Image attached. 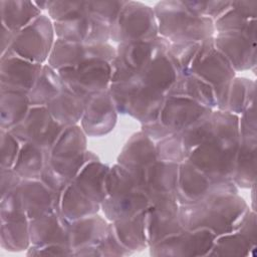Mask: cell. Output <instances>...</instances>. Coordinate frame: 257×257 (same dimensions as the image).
Segmentation results:
<instances>
[{
  "instance_id": "cell-1",
  "label": "cell",
  "mask_w": 257,
  "mask_h": 257,
  "mask_svg": "<svg viewBox=\"0 0 257 257\" xmlns=\"http://www.w3.org/2000/svg\"><path fill=\"white\" fill-rule=\"evenodd\" d=\"M248 209V204L238 193H228L180 205L179 217L184 229H207L219 236L234 231Z\"/></svg>"
},
{
  "instance_id": "cell-2",
  "label": "cell",
  "mask_w": 257,
  "mask_h": 257,
  "mask_svg": "<svg viewBox=\"0 0 257 257\" xmlns=\"http://www.w3.org/2000/svg\"><path fill=\"white\" fill-rule=\"evenodd\" d=\"M153 9L159 36L170 43L202 42L216 33L213 20L196 14L183 1H160Z\"/></svg>"
},
{
  "instance_id": "cell-3",
  "label": "cell",
  "mask_w": 257,
  "mask_h": 257,
  "mask_svg": "<svg viewBox=\"0 0 257 257\" xmlns=\"http://www.w3.org/2000/svg\"><path fill=\"white\" fill-rule=\"evenodd\" d=\"M108 91L116 110L127 114L142 124L159 118L166 95L150 89L138 79L110 82Z\"/></svg>"
},
{
  "instance_id": "cell-4",
  "label": "cell",
  "mask_w": 257,
  "mask_h": 257,
  "mask_svg": "<svg viewBox=\"0 0 257 257\" xmlns=\"http://www.w3.org/2000/svg\"><path fill=\"white\" fill-rule=\"evenodd\" d=\"M99 160L87 151V136L79 124L66 126L47 152L46 163L69 183L89 161Z\"/></svg>"
},
{
  "instance_id": "cell-5",
  "label": "cell",
  "mask_w": 257,
  "mask_h": 257,
  "mask_svg": "<svg viewBox=\"0 0 257 257\" xmlns=\"http://www.w3.org/2000/svg\"><path fill=\"white\" fill-rule=\"evenodd\" d=\"M187 74H194L211 85L216 95L217 109L225 110L228 91L236 71L216 49L214 37L201 42Z\"/></svg>"
},
{
  "instance_id": "cell-6",
  "label": "cell",
  "mask_w": 257,
  "mask_h": 257,
  "mask_svg": "<svg viewBox=\"0 0 257 257\" xmlns=\"http://www.w3.org/2000/svg\"><path fill=\"white\" fill-rule=\"evenodd\" d=\"M159 36L154 9L140 1H125L110 25V39L116 44L151 41Z\"/></svg>"
},
{
  "instance_id": "cell-7",
  "label": "cell",
  "mask_w": 257,
  "mask_h": 257,
  "mask_svg": "<svg viewBox=\"0 0 257 257\" xmlns=\"http://www.w3.org/2000/svg\"><path fill=\"white\" fill-rule=\"evenodd\" d=\"M170 42L158 36L151 41L117 44L115 54L110 62L111 82L138 79L141 72L162 51H167Z\"/></svg>"
},
{
  "instance_id": "cell-8",
  "label": "cell",
  "mask_w": 257,
  "mask_h": 257,
  "mask_svg": "<svg viewBox=\"0 0 257 257\" xmlns=\"http://www.w3.org/2000/svg\"><path fill=\"white\" fill-rule=\"evenodd\" d=\"M55 40L53 21L47 14L42 13L29 25L16 32L13 42L6 52L14 53L34 63L45 64Z\"/></svg>"
},
{
  "instance_id": "cell-9",
  "label": "cell",
  "mask_w": 257,
  "mask_h": 257,
  "mask_svg": "<svg viewBox=\"0 0 257 257\" xmlns=\"http://www.w3.org/2000/svg\"><path fill=\"white\" fill-rule=\"evenodd\" d=\"M228 193H238V187L232 179H212L188 160L180 164L176 188V196L180 205L193 204Z\"/></svg>"
},
{
  "instance_id": "cell-10",
  "label": "cell",
  "mask_w": 257,
  "mask_h": 257,
  "mask_svg": "<svg viewBox=\"0 0 257 257\" xmlns=\"http://www.w3.org/2000/svg\"><path fill=\"white\" fill-rule=\"evenodd\" d=\"M238 145L212 136L195 148L187 160L212 179H232Z\"/></svg>"
},
{
  "instance_id": "cell-11",
  "label": "cell",
  "mask_w": 257,
  "mask_h": 257,
  "mask_svg": "<svg viewBox=\"0 0 257 257\" xmlns=\"http://www.w3.org/2000/svg\"><path fill=\"white\" fill-rule=\"evenodd\" d=\"M57 71L64 86L86 102L93 95L107 90L111 82V66L104 60H88Z\"/></svg>"
},
{
  "instance_id": "cell-12",
  "label": "cell",
  "mask_w": 257,
  "mask_h": 257,
  "mask_svg": "<svg viewBox=\"0 0 257 257\" xmlns=\"http://www.w3.org/2000/svg\"><path fill=\"white\" fill-rule=\"evenodd\" d=\"M150 206L146 211L149 248L184 230L179 217L180 204L176 193L147 195Z\"/></svg>"
},
{
  "instance_id": "cell-13",
  "label": "cell",
  "mask_w": 257,
  "mask_h": 257,
  "mask_svg": "<svg viewBox=\"0 0 257 257\" xmlns=\"http://www.w3.org/2000/svg\"><path fill=\"white\" fill-rule=\"evenodd\" d=\"M64 128L51 116L46 106H30L24 119L10 132L21 145L30 143L48 152Z\"/></svg>"
},
{
  "instance_id": "cell-14",
  "label": "cell",
  "mask_w": 257,
  "mask_h": 257,
  "mask_svg": "<svg viewBox=\"0 0 257 257\" xmlns=\"http://www.w3.org/2000/svg\"><path fill=\"white\" fill-rule=\"evenodd\" d=\"M216 237L207 229H184L150 247V254L156 257L207 256Z\"/></svg>"
},
{
  "instance_id": "cell-15",
  "label": "cell",
  "mask_w": 257,
  "mask_h": 257,
  "mask_svg": "<svg viewBox=\"0 0 257 257\" xmlns=\"http://www.w3.org/2000/svg\"><path fill=\"white\" fill-rule=\"evenodd\" d=\"M115 54V47L110 43H78L56 38L52 51L47 60L55 70L72 67L88 60H104L111 62Z\"/></svg>"
},
{
  "instance_id": "cell-16",
  "label": "cell",
  "mask_w": 257,
  "mask_h": 257,
  "mask_svg": "<svg viewBox=\"0 0 257 257\" xmlns=\"http://www.w3.org/2000/svg\"><path fill=\"white\" fill-rule=\"evenodd\" d=\"M43 64L28 61L14 53L0 57V91L28 94L35 84Z\"/></svg>"
},
{
  "instance_id": "cell-17",
  "label": "cell",
  "mask_w": 257,
  "mask_h": 257,
  "mask_svg": "<svg viewBox=\"0 0 257 257\" xmlns=\"http://www.w3.org/2000/svg\"><path fill=\"white\" fill-rule=\"evenodd\" d=\"M214 44L235 71L256 67V38L242 32H220L215 33Z\"/></svg>"
},
{
  "instance_id": "cell-18",
  "label": "cell",
  "mask_w": 257,
  "mask_h": 257,
  "mask_svg": "<svg viewBox=\"0 0 257 257\" xmlns=\"http://www.w3.org/2000/svg\"><path fill=\"white\" fill-rule=\"evenodd\" d=\"M117 114L118 112L107 89L87 100L79 125L87 137H102L112 132L116 124Z\"/></svg>"
},
{
  "instance_id": "cell-19",
  "label": "cell",
  "mask_w": 257,
  "mask_h": 257,
  "mask_svg": "<svg viewBox=\"0 0 257 257\" xmlns=\"http://www.w3.org/2000/svg\"><path fill=\"white\" fill-rule=\"evenodd\" d=\"M53 24L56 38L65 41L94 44L106 43L110 39V25L90 14Z\"/></svg>"
},
{
  "instance_id": "cell-20",
  "label": "cell",
  "mask_w": 257,
  "mask_h": 257,
  "mask_svg": "<svg viewBox=\"0 0 257 257\" xmlns=\"http://www.w3.org/2000/svg\"><path fill=\"white\" fill-rule=\"evenodd\" d=\"M212 110L189 98L166 96L159 120L175 134L207 116Z\"/></svg>"
},
{
  "instance_id": "cell-21",
  "label": "cell",
  "mask_w": 257,
  "mask_h": 257,
  "mask_svg": "<svg viewBox=\"0 0 257 257\" xmlns=\"http://www.w3.org/2000/svg\"><path fill=\"white\" fill-rule=\"evenodd\" d=\"M18 189L29 220L59 211L61 193L51 190L41 180L22 179Z\"/></svg>"
},
{
  "instance_id": "cell-22",
  "label": "cell",
  "mask_w": 257,
  "mask_h": 257,
  "mask_svg": "<svg viewBox=\"0 0 257 257\" xmlns=\"http://www.w3.org/2000/svg\"><path fill=\"white\" fill-rule=\"evenodd\" d=\"M70 221L65 219L60 211H54L29 220L31 245L44 246L59 244L68 246Z\"/></svg>"
},
{
  "instance_id": "cell-23",
  "label": "cell",
  "mask_w": 257,
  "mask_h": 257,
  "mask_svg": "<svg viewBox=\"0 0 257 257\" xmlns=\"http://www.w3.org/2000/svg\"><path fill=\"white\" fill-rule=\"evenodd\" d=\"M117 164L135 171H146L158 161L156 143L142 131L135 133L117 156Z\"/></svg>"
},
{
  "instance_id": "cell-24",
  "label": "cell",
  "mask_w": 257,
  "mask_h": 257,
  "mask_svg": "<svg viewBox=\"0 0 257 257\" xmlns=\"http://www.w3.org/2000/svg\"><path fill=\"white\" fill-rule=\"evenodd\" d=\"M149 198L144 191H134L113 196H106L100 209L108 222L126 220L147 211Z\"/></svg>"
},
{
  "instance_id": "cell-25",
  "label": "cell",
  "mask_w": 257,
  "mask_h": 257,
  "mask_svg": "<svg viewBox=\"0 0 257 257\" xmlns=\"http://www.w3.org/2000/svg\"><path fill=\"white\" fill-rule=\"evenodd\" d=\"M109 222L98 214L71 221L69 224L68 246L72 251L97 246L107 234Z\"/></svg>"
},
{
  "instance_id": "cell-26",
  "label": "cell",
  "mask_w": 257,
  "mask_h": 257,
  "mask_svg": "<svg viewBox=\"0 0 257 257\" xmlns=\"http://www.w3.org/2000/svg\"><path fill=\"white\" fill-rule=\"evenodd\" d=\"M167 51L156 54L138 77L142 85L164 95H167L179 76Z\"/></svg>"
},
{
  "instance_id": "cell-27",
  "label": "cell",
  "mask_w": 257,
  "mask_h": 257,
  "mask_svg": "<svg viewBox=\"0 0 257 257\" xmlns=\"http://www.w3.org/2000/svg\"><path fill=\"white\" fill-rule=\"evenodd\" d=\"M257 136L240 137L233 182L238 188L251 189L256 185Z\"/></svg>"
},
{
  "instance_id": "cell-28",
  "label": "cell",
  "mask_w": 257,
  "mask_h": 257,
  "mask_svg": "<svg viewBox=\"0 0 257 257\" xmlns=\"http://www.w3.org/2000/svg\"><path fill=\"white\" fill-rule=\"evenodd\" d=\"M109 167L99 160L87 162L71 181L93 201L101 204L106 198L105 180Z\"/></svg>"
},
{
  "instance_id": "cell-29",
  "label": "cell",
  "mask_w": 257,
  "mask_h": 257,
  "mask_svg": "<svg viewBox=\"0 0 257 257\" xmlns=\"http://www.w3.org/2000/svg\"><path fill=\"white\" fill-rule=\"evenodd\" d=\"M166 96L192 99L211 109H217V99L211 85L194 74H181Z\"/></svg>"
},
{
  "instance_id": "cell-30",
  "label": "cell",
  "mask_w": 257,
  "mask_h": 257,
  "mask_svg": "<svg viewBox=\"0 0 257 257\" xmlns=\"http://www.w3.org/2000/svg\"><path fill=\"white\" fill-rule=\"evenodd\" d=\"M109 223L117 240L133 254L149 248L146 230V212L126 220Z\"/></svg>"
},
{
  "instance_id": "cell-31",
  "label": "cell",
  "mask_w": 257,
  "mask_h": 257,
  "mask_svg": "<svg viewBox=\"0 0 257 257\" xmlns=\"http://www.w3.org/2000/svg\"><path fill=\"white\" fill-rule=\"evenodd\" d=\"M100 204L81 192L73 182H70L60 194L59 211L68 221H75L97 214Z\"/></svg>"
},
{
  "instance_id": "cell-32",
  "label": "cell",
  "mask_w": 257,
  "mask_h": 257,
  "mask_svg": "<svg viewBox=\"0 0 257 257\" xmlns=\"http://www.w3.org/2000/svg\"><path fill=\"white\" fill-rule=\"evenodd\" d=\"M85 104L86 101L84 99L64 86L61 92L46 107L51 116L66 127L80 122Z\"/></svg>"
},
{
  "instance_id": "cell-33",
  "label": "cell",
  "mask_w": 257,
  "mask_h": 257,
  "mask_svg": "<svg viewBox=\"0 0 257 257\" xmlns=\"http://www.w3.org/2000/svg\"><path fill=\"white\" fill-rule=\"evenodd\" d=\"M180 164L158 160L146 170L145 193H176Z\"/></svg>"
},
{
  "instance_id": "cell-34",
  "label": "cell",
  "mask_w": 257,
  "mask_h": 257,
  "mask_svg": "<svg viewBox=\"0 0 257 257\" xmlns=\"http://www.w3.org/2000/svg\"><path fill=\"white\" fill-rule=\"evenodd\" d=\"M41 14L42 12L36 7L33 1H0L1 24L13 32L20 31L31 22H33Z\"/></svg>"
},
{
  "instance_id": "cell-35",
  "label": "cell",
  "mask_w": 257,
  "mask_h": 257,
  "mask_svg": "<svg viewBox=\"0 0 257 257\" xmlns=\"http://www.w3.org/2000/svg\"><path fill=\"white\" fill-rule=\"evenodd\" d=\"M146 171H135L119 164L109 167L105 180L107 196L134 191H145Z\"/></svg>"
},
{
  "instance_id": "cell-36",
  "label": "cell",
  "mask_w": 257,
  "mask_h": 257,
  "mask_svg": "<svg viewBox=\"0 0 257 257\" xmlns=\"http://www.w3.org/2000/svg\"><path fill=\"white\" fill-rule=\"evenodd\" d=\"M64 84L57 70L45 63L41 72L28 93L31 106H46L63 89Z\"/></svg>"
},
{
  "instance_id": "cell-37",
  "label": "cell",
  "mask_w": 257,
  "mask_h": 257,
  "mask_svg": "<svg viewBox=\"0 0 257 257\" xmlns=\"http://www.w3.org/2000/svg\"><path fill=\"white\" fill-rule=\"evenodd\" d=\"M30 106L28 94L0 91V130L10 131L20 123Z\"/></svg>"
},
{
  "instance_id": "cell-38",
  "label": "cell",
  "mask_w": 257,
  "mask_h": 257,
  "mask_svg": "<svg viewBox=\"0 0 257 257\" xmlns=\"http://www.w3.org/2000/svg\"><path fill=\"white\" fill-rule=\"evenodd\" d=\"M47 158V151L26 143L21 145L13 170L25 180H40Z\"/></svg>"
},
{
  "instance_id": "cell-39",
  "label": "cell",
  "mask_w": 257,
  "mask_h": 257,
  "mask_svg": "<svg viewBox=\"0 0 257 257\" xmlns=\"http://www.w3.org/2000/svg\"><path fill=\"white\" fill-rule=\"evenodd\" d=\"M0 245L10 252L27 250L31 245L29 233V219L23 218L14 221L1 222Z\"/></svg>"
},
{
  "instance_id": "cell-40",
  "label": "cell",
  "mask_w": 257,
  "mask_h": 257,
  "mask_svg": "<svg viewBox=\"0 0 257 257\" xmlns=\"http://www.w3.org/2000/svg\"><path fill=\"white\" fill-rule=\"evenodd\" d=\"M255 81L235 76L231 82L225 110L240 115L246 108L255 103Z\"/></svg>"
},
{
  "instance_id": "cell-41",
  "label": "cell",
  "mask_w": 257,
  "mask_h": 257,
  "mask_svg": "<svg viewBox=\"0 0 257 257\" xmlns=\"http://www.w3.org/2000/svg\"><path fill=\"white\" fill-rule=\"evenodd\" d=\"M256 249L244 235L232 231L219 235L215 238L214 244L207 256H250Z\"/></svg>"
},
{
  "instance_id": "cell-42",
  "label": "cell",
  "mask_w": 257,
  "mask_h": 257,
  "mask_svg": "<svg viewBox=\"0 0 257 257\" xmlns=\"http://www.w3.org/2000/svg\"><path fill=\"white\" fill-rule=\"evenodd\" d=\"M211 120L213 137L227 142L239 143V115L227 110L213 109Z\"/></svg>"
},
{
  "instance_id": "cell-43",
  "label": "cell",
  "mask_w": 257,
  "mask_h": 257,
  "mask_svg": "<svg viewBox=\"0 0 257 257\" xmlns=\"http://www.w3.org/2000/svg\"><path fill=\"white\" fill-rule=\"evenodd\" d=\"M46 12L53 22L73 20L89 14L87 1L47 0Z\"/></svg>"
},
{
  "instance_id": "cell-44",
  "label": "cell",
  "mask_w": 257,
  "mask_h": 257,
  "mask_svg": "<svg viewBox=\"0 0 257 257\" xmlns=\"http://www.w3.org/2000/svg\"><path fill=\"white\" fill-rule=\"evenodd\" d=\"M214 27L216 33L242 32L256 38V20L245 18L232 8L214 21Z\"/></svg>"
},
{
  "instance_id": "cell-45",
  "label": "cell",
  "mask_w": 257,
  "mask_h": 257,
  "mask_svg": "<svg viewBox=\"0 0 257 257\" xmlns=\"http://www.w3.org/2000/svg\"><path fill=\"white\" fill-rule=\"evenodd\" d=\"M156 151L158 160L174 162L181 164L189 157L181 136L175 133L156 143Z\"/></svg>"
},
{
  "instance_id": "cell-46",
  "label": "cell",
  "mask_w": 257,
  "mask_h": 257,
  "mask_svg": "<svg viewBox=\"0 0 257 257\" xmlns=\"http://www.w3.org/2000/svg\"><path fill=\"white\" fill-rule=\"evenodd\" d=\"M200 45L201 42L170 43L167 53L175 65L179 75L187 74Z\"/></svg>"
},
{
  "instance_id": "cell-47",
  "label": "cell",
  "mask_w": 257,
  "mask_h": 257,
  "mask_svg": "<svg viewBox=\"0 0 257 257\" xmlns=\"http://www.w3.org/2000/svg\"><path fill=\"white\" fill-rule=\"evenodd\" d=\"M211 113L179 133L189 155L195 148L212 137L213 132Z\"/></svg>"
},
{
  "instance_id": "cell-48",
  "label": "cell",
  "mask_w": 257,
  "mask_h": 257,
  "mask_svg": "<svg viewBox=\"0 0 257 257\" xmlns=\"http://www.w3.org/2000/svg\"><path fill=\"white\" fill-rule=\"evenodd\" d=\"M27 218L19 189H15L6 196L0 198L1 222H8Z\"/></svg>"
},
{
  "instance_id": "cell-49",
  "label": "cell",
  "mask_w": 257,
  "mask_h": 257,
  "mask_svg": "<svg viewBox=\"0 0 257 257\" xmlns=\"http://www.w3.org/2000/svg\"><path fill=\"white\" fill-rule=\"evenodd\" d=\"M184 4L196 14L216 21L219 17L231 9L232 1H183Z\"/></svg>"
},
{
  "instance_id": "cell-50",
  "label": "cell",
  "mask_w": 257,
  "mask_h": 257,
  "mask_svg": "<svg viewBox=\"0 0 257 257\" xmlns=\"http://www.w3.org/2000/svg\"><path fill=\"white\" fill-rule=\"evenodd\" d=\"M21 149V143L10 131L0 130V169L13 168Z\"/></svg>"
},
{
  "instance_id": "cell-51",
  "label": "cell",
  "mask_w": 257,
  "mask_h": 257,
  "mask_svg": "<svg viewBox=\"0 0 257 257\" xmlns=\"http://www.w3.org/2000/svg\"><path fill=\"white\" fill-rule=\"evenodd\" d=\"M125 1H87L88 12L97 19L111 25L117 17Z\"/></svg>"
},
{
  "instance_id": "cell-52",
  "label": "cell",
  "mask_w": 257,
  "mask_h": 257,
  "mask_svg": "<svg viewBox=\"0 0 257 257\" xmlns=\"http://www.w3.org/2000/svg\"><path fill=\"white\" fill-rule=\"evenodd\" d=\"M97 248L99 249L101 256H128L133 254L117 240L111 229L110 223L107 234L97 245Z\"/></svg>"
},
{
  "instance_id": "cell-53",
  "label": "cell",
  "mask_w": 257,
  "mask_h": 257,
  "mask_svg": "<svg viewBox=\"0 0 257 257\" xmlns=\"http://www.w3.org/2000/svg\"><path fill=\"white\" fill-rule=\"evenodd\" d=\"M234 231H237L244 235L253 245H256L257 241V222L256 213L250 208L244 213L239 222L236 224Z\"/></svg>"
},
{
  "instance_id": "cell-54",
  "label": "cell",
  "mask_w": 257,
  "mask_h": 257,
  "mask_svg": "<svg viewBox=\"0 0 257 257\" xmlns=\"http://www.w3.org/2000/svg\"><path fill=\"white\" fill-rule=\"evenodd\" d=\"M27 256H73V251L64 245L50 244L44 246L30 245L26 252Z\"/></svg>"
},
{
  "instance_id": "cell-55",
  "label": "cell",
  "mask_w": 257,
  "mask_h": 257,
  "mask_svg": "<svg viewBox=\"0 0 257 257\" xmlns=\"http://www.w3.org/2000/svg\"><path fill=\"white\" fill-rule=\"evenodd\" d=\"M239 130L240 137L257 136L255 103L250 105L239 115Z\"/></svg>"
},
{
  "instance_id": "cell-56",
  "label": "cell",
  "mask_w": 257,
  "mask_h": 257,
  "mask_svg": "<svg viewBox=\"0 0 257 257\" xmlns=\"http://www.w3.org/2000/svg\"><path fill=\"white\" fill-rule=\"evenodd\" d=\"M22 178L11 169H0V195L1 198L18 188Z\"/></svg>"
},
{
  "instance_id": "cell-57",
  "label": "cell",
  "mask_w": 257,
  "mask_h": 257,
  "mask_svg": "<svg viewBox=\"0 0 257 257\" xmlns=\"http://www.w3.org/2000/svg\"><path fill=\"white\" fill-rule=\"evenodd\" d=\"M40 180L51 190L57 193H61L69 184L68 181H66L64 178L58 175L47 163H45Z\"/></svg>"
},
{
  "instance_id": "cell-58",
  "label": "cell",
  "mask_w": 257,
  "mask_h": 257,
  "mask_svg": "<svg viewBox=\"0 0 257 257\" xmlns=\"http://www.w3.org/2000/svg\"><path fill=\"white\" fill-rule=\"evenodd\" d=\"M141 131L144 134H146L155 143H157V142H159V141H161V140H163V139H165V138L174 134L166 125H164L159 120V118L154 120V121L143 123Z\"/></svg>"
},
{
  "instance_id": "cell-59",
  "label": "cell",
  "mask_w": 257,
  "mask_h": 257,
  "mask_svg": "<svg viewBox=\"0 0 257 257\" xmlns=\"http://www.w3.org/2000/svg\"><path fill=\"white\" fill-rule=\"evenodd\" d=\"M231 8L248 19L257 17V0H235L232 1Z\"/></svg>"
},
{
  "instance_id": "cell-60",
  "label": "cell",
  "mask_w": 257,
  "mask_h": 257,
  "mask_svg": "<svg viewBox=\"0 0 257 257\" xmlns=\"http://www.w3.org/2000/svg\"><path fill=\"white\" fill-rule=\"evenodd\" d=\"M16 32L9 30L1 24V55H3L11 46Z\"/></svg>"
},
{
  "instance_id": "cell-61",
  "label": "cell",
  "mask_w": 257,
  "mask_h": 257,
  "mask_svg": "<svg viewBox=\"0 0 257 257\" xmlns=\"http://www.w3.org/2000/svg\"><path fill=\"white\" fill-rule=\"evenodd\" d=\"M73 256H101L99 249L97 246H89L81 249H77L73 251Z\"/></svg>"
},
{
  "instance_id": "cell-62",
  "label": "cell",
  "mask_w": 257,
  "mask_h": 257,
  "mask_svg": "<svg viewBox=\"0 0 257 257\" xmlns=\"http://www.w3.org/2000/svg\"><path fill=\"white\" fill-rule=\"evenodd\" d=\"M36 7L43 13V11H46L47 9V0L46 1H33Z\"/></svg>"
}]
</instances>
